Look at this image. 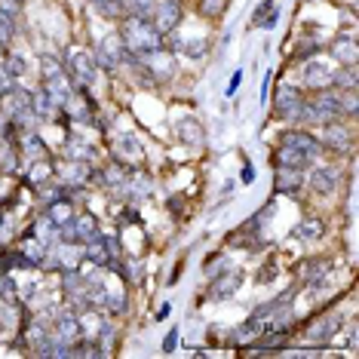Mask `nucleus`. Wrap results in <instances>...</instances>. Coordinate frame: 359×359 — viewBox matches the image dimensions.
Masks as SVG:
<instances>
[{
  "label": "nucleus",
  "mask_w": 359,
  "mask_h": 359,
  "mask_svg": "<svg viewBox=\"0 0 359 359\" xmlns=\"http://www.w3.org/2000/svg\"><path fill=\"white\" fill-rule=\"evenodd\" d=\"M120 37H123V43L133 53H151V50H160L163 46V34L144 15H129L123 22V34Z\"/></svg>",
  "instance_id": "nucleus-1"
},
{
  "label": "nucleus",
  "mask_w": 359,
  "mask_h": 359,
  "mask_svg": "<svg viewBox=\"0 0 359 359\" xmlns=\"http://www.w3.org/2000/svg\"><path fill=\"white\" fill-rule=\"evenodd\" d=\"M341 117V95L323 89L313 102H304L298 120H307V123H334Z\"/></svg>",
  "instance_id": "nucleus-2"
},
{
  "label": "nucleus",
  "mask_w": 359,
  "mask_h": 359,
  "mask_svg": "<svg viewBox=\"0 0 359 359\" xmlns=\"http://www.w3.org/2000/svg\"><path fill=\"white\" fill-rule=\"evenodd\" d=\"M129 55H133V50L123 43V37L111 34V37H104L99 43V50H95V65H99V68H108V71H117V65L129 62Z\"/></svg>",
  "instance_id": "nucleus-3"
},
{
  "label": "nucleus",
  "mask_w": 359,
  "mask_h": 359,
  "mask_svg": "<svg viewBox=\"0 0 359 359\" xmlns=\"http://www.w3.org/2000/svg\"><path fill=\"white\" fill-rule=\"evenodd\" d=\"M65 68H68L65 74L74 80L77 86H86V89H89V83L95 80V71H99V65H95V55L77 50V53L68 55V65H65Z\"/></svg>",
  "instance_id": "nucleus-4"
},
{
  "label": "nucleus",
  "mask_w": 359,
  "mask_h": 359,
  "mask_svg": "<svg viewBox=\"0 0 359 359\" xmlns=\"http://www.w3.org/2000/svg\"><path fill=\"white\" fill-rule=\"evenodd\" d=\"M301 108H304V95L298 93L295 86H283L273 99V114L280 120H298L301 117Z\"/></svg>",
  "instance_id": "nucleus-5"
},
{
  "label": "nucleus",
  "mask_w": 359,
  "mask_h": 359,
  "mask_svg": "<svg viewBox=\"0 0 359 359\" xmlns=\"http://www.w3.org/2000/svg\"><path fill=\"white\" fill-rule=\"evenodd\" d=\"M154 28L160 31V34H169V31H175L178 19H182V6H178V0H154Z\"/></svg>",
  "instance_id": "nucleus-6"
},
{
  "label": "nucleus",
  "mask_w": 359,
  "mask_h": 359,
  "mask_svg": "<svg viewBox=\"0 0 359 359\" xmlns=\"http://www.w3.org/2000/svg\"><path fill=\"white\" fill-rule=\"evenodd\" d=\"M341 323H344V320H341V313H323V316H316V320L307 325L304 338L316 341V344H325V341H332L334 334H338Z\"/></svg>",
  "instance_id": "nucleus-7"
},
{
  "label": "nucleus",
  "mask_w": 359,
  "mask_h": 359,
  "mask_svg": "<svg viewBox=\"0 0 359 359\" xmlns=\"http://www.w3.org/2000/svg\"><path fill=\"white\" fill-rule=\"evenodd\" d=\"M65 236H71V243H80V246H86V243L99 240V224H95L93 215H74V222L68 227H62Z\"/></svg>",
  "instance_id": "nucleus-8"
},
{
  "label": "nucleus",
  "mask_w": 359,
  "mask_h": 359,
  "mask_svg": "<svg viewBox=\"0 0 359 359\" xmlns=\"http://www.w3.org/2000/svg\"><path fill=\"white\" fill-rule=\"evenodd\" d=\"M43 89L53 95V102L59 104V108H65V104L71 102V95H74V80L65 74V71H55L53 77L43 80Z\"/></svg>",
  "instance_id": "nucleus-9"
},
{
  "label": "nucleus",
  "mask_w": 359,
  "mask_h": 359,
  "mask_svg": "<svg viewBox=\"0 0 359 359\" xmlns=\"http://www.w3.org/2000/svg\"><path fill=\"white\" fill-rule=\"evenodd\" d=\"M55 334L74 344V341L83 338V323L77 320V313H71V310H62V313H55Z\"/></svg>",
  "instance_id": "nucleus-10"
},
{
  "label": "nucleus",
  "mask_w": 359,
  "mask_h": 359,
  "mask_svg": "<svg viewBox=\"0 0 359 359\" xmlns=\"http://www.w3.org/2000/svg\"><path fill=\"white\" fill-rule=\"evenodd\" d=\"M240 283H243V276L236 273V271H227V273L222 271V273L215 276V283H212L209 298H212V301H227L236 289H240Z\"/></svg>",
  "instance_id": "nucleus-11"
},
{
  "label": "nucleus",
  "mask_w": 359,
  "mask_h": 359,
  "mask_svg": "<svg viewBox=\"0 0 359 359\" xmlns=\"http://www.w3.org/2000/svg\"><path fill=\"white\" fill-rule=\"evenodd\" d=\"M280 144H285V148H295V151H301V154H307L310 160L320 154V142H316L310 133H301V129H295V133H285L283 138H280Z\"/></svg>",
  "instance_id": "nucleus-12"
},
{
  "label": "nucleus",
  "mask_w": 359,
  "mask_h": 359,
  "mask_svg": "<svg viewBox=\"0 0 359 359\" xmlns=\"http://www.w3.org/2000/svg\"><path fill=\"white\" fill-rule=\"evenodd\" d=\"M304 77H307V86H313L316 93L334 86V68H329V65H320V62H316V65L310 62L307 71H304Z\"/></svg>",
  "instance_id": "nucleus-13"
},
{
  "label": "nucleus",
  "mask_w": 359,
  "mask_h": 359,
  "mask_svg": "<svg viewBox=\"0 0 359 359\" xmlns=\"http://www.w3.org/2000/svg\"><path fill=\"white\" fill-rule=\"evenodd\" d=\"M341 182V169L338 166H320L313 169V175H310V184H313L316 194H332L334 187Z\"/></svg>",
  "instance_id": "nucleus-14"
},
{
  "label": "nucleus",
  "mask_w": 359,
  "mask_h": 359,
  "mask_svg": "<svg viewBox=\"0 0 359 359\" xmlns=\"http://www.w3.org/2000/svg\"><path fill=\"white\" fill-rule=\"evenodd\" d=\"M273 163H276V169H301L304 172V166L310 163L307 154H301L295 148H285V144H280V148L273 151Z\"/></svg>",
  "instance_id": "nucleus-15"
},
{
  "label": "nucleus",
  "mask_w": 359,
  "mask_h": 359,
  "mask_svg": "<svg viewBox=\"0 0 359 359\" xmlns=\"http://www.w3.org/2000/svg\"><path fill=\"white\" fill-rule=\"evenodd\" d=\"M62 178L65 184H74V187H83L89 178H93V166H86L83 160H71L62 166Z\"/></svg>",
  "instance_id": "nucleus-16"
},
{
  "label": "nucleus",
  "mask_w": 359,
  "mask_h": 359,
  "mask_svg": "<svg viewBox=\"0 0 359 359\" xmlns=\"http://www.w3.org/2000/svg\"><path fill=\"white\" fill-rule=\"evenodd\" d=\"M31 111H34V117H40V120H53L55 114H59V104L53 102V95L46 93V89H37V93L31 95Z\"/></svg>",
  "instance_id": "nucleus-17"
},
{
  "label": "nucleus",
  "mask_w": 359,
  "mask_h": 359,
  "mask_svg": "<svg viewBox=\"0 0 359 359\" xmlns=\"http://www.w3.org/2000/svg\"><path fill=\"white\" fill-rule=\"evenodd\" d=\"M325 148L341 151V154L350 151V133L338 123H325Z\"/></svg>",
  "instance_id": "nucleus-18"
},
{
  "label": "nucleus",
  "mask_w": 359,
  "mask_h": 359,
  "mask_svg": "<svg viewBox=\"0 0 359 359\" xmlns=\"http://www.w3.org/2000/svg\"><path fill=\"white\" fill-rule=\"evenodd\" d=\"M323 233H325V224L320 222V218H313V215L301 218V224L295 227V236L301 243H313V240H320Z\"/></svg>",
  "instance_id": "nucleus-19"
},
{
  "label": "nucleus",
  "mask_w": 359,
  "mask_h": 359,
  "mask_svg": "<svg viewBox=\"0 0 359 359\" xmlns=\"http://www.w3.org/2000/svg\"><path fill=\"white\" fill-rule=\"evenodd\" d=\"M301 169H276V191L280 194H298L301 191Z\"/></svg>",
  "instance_id": "nucleus-20"
},
{
  "label": "nucleus",
  "mask_w": 359,
  "mask_h": 359,
  "mask_svg": "<svg viewBox=\"0 0 359 359\" xmlns=\"http://www.w3.org/2000/svg\"><path fill=\"white\" fill-rule=\"evenodd\" d=\"M83 255H86V261H93L95 267H108V264H111L108 246H104V240H102V236H99V240H93V243H86Z\"/></svg>",
  "instance_id": "nucleus-21"
},
{
  "label": "nucleus",
  "mask_w": 359,
  "mask_h": 359,
  "mask_svg": "<svg viewBox=\"0 0 359 359\" xmlns=\"http://www.w3.org/2000/svg\"><path fill=\"white\" fill-rule=\"evenodd\" d=\"M329 273H332L329 261H307V264H304V280H307L310 289H313V285H320Z\"/></svg>",
  "instance_id": "nucleus-22"
},
{
  "label": "nucleus",
  "mask_w": 359,
  "mask_h": 359,
  "mask_svg": "<svg viewBox=\"0 0 359 359\" xmlns=\"http://www.w3.org/2000/svg\"><path fill=\"white\" fill-rule=\"evenodd\" d=\"M50 222L55 224V231H62V227H68L71 222H74V215H71V206H68V200H59V203H53L50 206Z\"/></svg>",
  "instance_id": "nucleus-23"
},
{
  "label": "nucleus",
  "mask_w": 359,
  "mask_h": 359,
  "mask_svg": "<svg viewBox=\"0 0 359 359\" xmlns=\"http://www.w3.org/2000/svg\"><path fill=\"white\" fill-rule=\"evenodd\" d=\"M93 6L104 15H111V19H117V15H126V0H93Z\"/></svg>",
  "instance_id": "nucleus-24"
},
{
  "label": "nucleus",
  "mask_w": 359,
  "mask_h": 359,
  "mask_svg": "<svg viewBox=\"0 0 359 359\" xmlns=\"http://www.w3.org/2000/svg\"><path fill=\"white\" fill-rule=\"evenodd\" d=\"M19 148H22V154H25V157H31V160H34V157H46V148H43V142H40L37 135H25V138L19 142Z\"/></svg>",
  "instance_id": "nucleus-25"
},
{
  "label": "nucleus",
  "mask_w": 359,
  "mask_h": 359,
  "mask_svg": "<svg viewBox=\"0 0 359 359\" xmlns=\"http://www.w3.org/2000/svg\"><path fill=\"white\" fill-rule=\"evenodd\" d=\"M65 151H68V157H71V160H83V163L95 157V151H93V148H86V144H80V138H68Z\"/></svg>",
  "instance_id": "nucleus-26"
},
{
  "label": "nucleus",
  "mask_w": 359,
  "mask_h": 359,
  "mask_svg": "<svg viewBox=\"0 0 359 359\" xmlns=\"http://www.w3.org/2000/svg\"><path fill=\"white\" fill-rule=\"evenodd\" d=\"M13 34H15V15L0 13V50H6V46H10Z\"/></svg>",
  "instance_id": "nucleus-27"
},
{
  "label": "nucleus",
  "mask_w": 359,
  "mask_h": 359,
  "mask_svg": "<svg viewBox=\"0 0 359 359\" xmlns=\"http://www.w3.org/2000/svg\"><path fill=\"white\" fill-rule=\"evenodd\" d=\"M172 46H175L178 53H184V55H203V53L209 50L206 40H175Z\"/></svg>",
  "instance_id": "nucleus-28"
},
{
  "label": "nucleus",
  "mask_w": 359,
  "mask_h": 359,
  "mask_svg": "<svg viewBox=\"0 0 359 359\" xmlns=\"http://www.w3.org/2000/svg\"><path fill=\"white\" fill-rule=\"evenodd\" d=\"M227 4H231V0H200V10H203V15H209V19H218V15L227 10Z\"/></svg>",
  "instance_id": "nucleus-29"
},
{
  "label": "nucleus",
  "mask_w": 359,
  "mask_h": 359,
  "mask_svg": "<svg viewBox=\"0 0 359 359\" xmlns=\"http://www.w3.org/2000/svg\"><path fill=\"white\" fill-rule=\"evenodd\" d=\"M334 55H338V59H344L347 65H353L356 62V43H353V40H341V43H334Z\"/></svg>",
  "instance_id": "nucleus-30"
},
{
  "label": "nucleus",
  "mask_w": 359,
  "mask_h": 359,
  "mask_svg": "<svg viewBox=\"0 0 359 359\" xmlns=\"http://www.w3.org/2000/svg\"><path fill=\"white\" fill-rule=\"evenodd\" d=\"M120 157H123V160H138V157H142V148H138V142L133 135H126L123 142H120Z\"/></svg>",
  "instance_id": "nucleus-31"
},
{
  "label": "nucleus",
  "mask_w": 359,
  "mask_h": 359,
  "mask_svg": "<svg viewBox=\"0 0 359 359\" xmlns=\"http://www.w3.org/2000/svg\"><path fill=\"white\" fill-rule=\"evenodd\" d=\"M178 133H182V138H184L187 144H191V138H194V144L203 142V129L197 123H182V126H178Z\"/></svg>",
  "instance_id": "nucleus-32"
},
{
  "label": "nucleus",
  "mask_w": 359,
  "mask_h": 359,
  "mask_svg": "<svg viewBox=\"0 0 359 359\" xmlns=\"http://www.w3.org/2000/svg\"><path fill=\"white\" fill-rule=\"evenodd\" d=\"M6 71H10L13 77H22L25 74V59H22V55H15V53H10L6 55V65H4Z\"/></svg>",
  "instance_id": "nucleus-33"
},
{
  "label": "nucleus",
  "mask_w": 359,
  "mask_h": 359,
  "mask_svg": "<svg viewBox=\"0 0 359 359\" xmlns=\"http://www.w3.org/2000/svg\"><path fill=\"white\" fill-rule=\"evenodd\" d=\"M126 10H133L135 15H144V19H151L154 0H126Z\"/></svg>",
  "instance_id": "nucleus-34"
},
{
  "label": "nucleus",
  "mask_w": 359,
  "mask_h": 359,
  "mask_svg": "<svg viewBox=\"0 0 359 359\" xmlns=\"http://www.w3.org/2000/svg\"><path fill=\"white\" fill-rule=\"evenodd\" d=\"M126 166H111L108 172H104V182L108 184H126Z\"/></svg>",
  "instance_id": "nucleus-35"
},
{
  "label": "nucleus",
  "mask_w": 359,
  "mask_h": 359,
  "mask_svg": "<svg viewBox=\"0 0 359 359\" xmlns=\"http://www.w3.org/2000/svg\"><path fill=\"white\" fill-rule=\"evenodd\" d=\"M15 89V77L6 68H0V95H13Z\"/></svg>",
  "instance_id": "nucleus-36"
},
{
  "label": "nucleus",
  "mask_w": 359,
  "mask_h": 359,
  "mask_svg": "<svg viewBox=\"0 0 359 359\" xmlns=\"http://www.w3.org/2000/svg\"><path fill=\"white\" fill-rule=\"evenodd\" d=\"M13 295H15V283H13V276L0 273V298H13Z\"/></svg>",
  "instance_id": "nucleus-37"
},
{
  "label": "nucleus",
  "mask_w": 359,
  "mask_h": 359,
  "mask_svg": "<svg viewBox=\"0 0 359 359\" xmlns=\"http://www.w3.org/2000/svg\"><path fill=\"white\" fill-rule=\"evenodd\" d=\"M50 172H53V169H50V163H37V166H34V172H31V182L40 184V182H43V178L50 175Z\"/></svg>",
  "instance_id": "nucleus-38"
},
{
  "label": "nucleus",
  "mask_w": 359,
  "mask_h": 359,
  "mask_svg": "<svg viewBox=\"0 0 359 359\" xmlns=\"http://www.w3.org/2000/svg\"><path fill=\"white\" fill-rule=\"evenodd\" d=\"M19 6H22V0H0V13H6V15H19Z\"/></svg>",
  "instance_id": "nucleus-39"
},
{
  "label": "nucleus",
  "mask_w": 359,
  "mask_h": 359,
  "mask_svg": "<svg viewBox=\"0 0 359 359\" xmlns=\"http://www.w3.org/2000/svg\"><path fill=\"white\" fill-rule=\"evenodd\" d=\"M224 271V258H209V264H206V273L209 276H218Z\"/></svg>",
  "instance_id": "nucleus-40"
},
{
  "label": "nucleus",
  "mask_w": 359,
  "mask_h": 359,
  "mask_svg": "<svg viewBox=\"0 0 359 359\" xmlns=\"http://www.w3.org/2000/svg\"><path fill=\"white\" fill-rule=\"evenodd\" d=\"M129 264V271H123L129 280H142V264H138V261H126Z\"/></svg>",
  "instance_id": "nucleus-41"
},
{
  "label": "nucleus",
  "mask_w": 359,
  "mask_h": 359,
  "mask_svg": "<svg viewBox=\"0 0 359 359\" xmlns=\"http://www.w3.org/2000/svg\"><path fill=\"white\" fill-rule=\"evenodd\" d=\"M55 71H62V68H59V62H55V59H43V80H46V77H53Z\"/></svg>",
  "instance_id": "nucleus-42"
},
{
  "label": "nucleus",
  "mask_w": 359,
  "mask_h": 359,
  "mask_svg": "<svg viewBox=\"0 0 359 359\" xmlns=\"http://www.w3.org/2000/svg\"><path fill=\"white\" fill-rule=\"evenodd\" d=\"M175 344H178V332H169V338L163 341V350H166V353H172Z\"/></svg>",
  "instance_id": "nucleus-43"
},
{
  "label": "nucleus",
  "mask_w": 359,
  "mask_h": 359,
  "mask_svg": "<svg viewBox=\"0 0 359 359\" xmlns=\"http://www.w3.org/2000/svg\"><path fill=\"white\" fill-rule=\"evenodd\" d=\"M240 83H243V74L236 71V74L231 77V86H227V95H236V86H240Z\"/></svg>",
  "instance_id": "nucleus-44"
},
{
  "label": "nucleus",
  "mask_w": 359,
  "mask_h": 359,
  "mask_svg": "<svg viewBox=\"0 0 359 359\" xmlns=\"http://www.w3.org/2000/svg\"><path fill=\"white\" fill-rule=\"evenodd\" d=\"M135 222H138L135 209H126V212H123V224H135Z\"/></svg>",
  "instance_id": "nucleus-45"
},
{
  "label": "nucleus",
  "mask_w": 359,
  "mask_h": 359,
  "mask_svg": "<svg viewBox=\"0 0 359 359\" xmlns=\"http://www.w3.org/2000/svg\"><path fill=\"white\" fill-rule=\"evenodd\" d=\"M169 313H172V304H163V307H160V313H157V320H166Z\"/></svg>",
  "instance_id": "nucleus-46"
},
{
  "label": "nucleus",
  "mask_w": 359,
  "mask_h": 359,
  "mask_svg": "<svg viewBox=\"0 0 359 359\" xmlns=\"http://www.w3.org/2000/svg\"><path fill=\"white\" fill-rule=\"evenodd\" d=\"M0 271H4V255H0Z\"/></svg>",
  "instance_id": "nucleus-47"
}]
</instances>
